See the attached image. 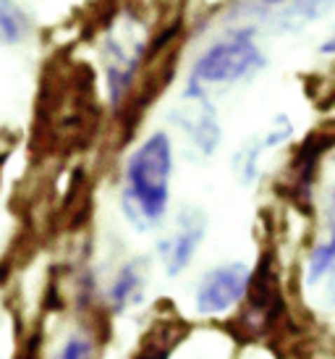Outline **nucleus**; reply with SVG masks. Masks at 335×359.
Instances as JSON below:
<instances>
[{"label": "nucleus", "instance_id": "obj_9", "mask_svg": "<svg viewBox=\"0 0 335 359\" xmlns=\"http://www.w3.org/2000/svg\"><path fill=\"white\" fill-rule=\"evenodd\" d=\"M333 270H335V189L330 194V229H327V239L317 244L315 250H312V255H309V262H306L309 283L322 280Z\"/></svg>", "mask_w": 335, "mask_h": 359}, {"label": "nucleus", "instance_id": "obj_11", "mask_svg": "<svg viewBox=\"0 0 335 359\" xmlns=\"http://www.w3.org/2000/svg\"><path fill=\"white\" fill-rule=\"evenodd\" d=\"M60 359H92V346L89 341L84 339H71L63 351H60Z\"/></svg>", "mask_w": 335, "mask_h": 359}, {"label": "nucleus", "instance_id": "obj_7", "mask_svg": "<svg viewBox=\"0 0 335 359\" xmlns=\"http://www.w3.org/2000/svg\"><path fill=\"white\" fill-rule=\"evenodd\" d=\"M335 8V0H291L288 8L280 13V29L286 32H299L315 24V21L325 19L327 13Z\"/></svg>", "mask_w": 335, "mask_h": 359}, {"label": "nucleus", "instance_id": "obj_10", "mask_svg": "<svg viewBox=\"0 0 335 359\" xmlns=\"http://www.w3.org/2000/svg\"><path fill=\"white\" fill-rule=\"evenodd\" d=\"M29 34V19L27 13L11 3L0 0V45H16Z\"/></svg>", "mask_w": 335, "mask_h": 359}, {"label": "nucleus", "instance_id": "obj_12", "mask_svg": "<svg viewBox=\"0 0 335 359\" xmlns=\"http://www.w3.org/2000/svg\"><path fill=\"white\" fill-rule=\"evenodd\" d=\"M19 359H42V333L37 330L32 339H27L24 349L19 351Z\"/></svg>", "mask_w": 335, "mask_h": 359}, {"label": "nucleus", "instance_id": "obj_6", "mask_svg": "<svg viewBox=\"0 0 335 359\" xmlns=\"http://www.w3.org/2000/svg\"><path fill=\"white\" fill-rule=\"evenodd\" d=\"M189 333H191V325L184 323L181 318L155 320L152 328L144 333L142 346H139L134 359H168Z\"/></svg>", "mask_w": 335, "mask_h": 359}, {"label": "nucleus", "instance_id": "obj_13", "mask_svg": "<svg viewBox=\"0 0 335 359\" xmlns=\"http://www.w3.org/2000/svg\"><path fill=\"white\" fill-rule=\"evenodd\" d=\"M320 53H322V55H335V34L320 45Z\"/></svg>", "mask_w": 335, "mask_h": 359}, {"label": "nucleus", "instance_id": "obj_1", "mask_svg": "<svg viewBox=\"0 0 335 359\" xmlns=\"http://www.w3.org/2000/svg\"><path fill=\"white\" fill-rule=\"evenodd\" d=\"M170 170L173 150L168 134L158 131L128 158L126 187H123V212L137 229H155L168 208L170 197Z\"/></svg>", "mask_w": 335, "mask_h": 359}, {"label": "nucleus", "instance_id": "obj_5", "mask_svg": "<svg viewBox=\"0 0 335 359\" xmlns=\"http://www.w3.org/2000/svg\"><path fill=\"white\" fill-rule=\"evenodd\" d=\"M191 100H194V108L176 110V123L186 131V137H191V142L197 144L202 155H212L217 142H220V126L215 121V110L205 97H191Z\"/></svg>", "mask_w": 335, "mask_h": 359}, {"label": "nucleus", "instance_id": "obj_8", "mask_svg": "<svg viewBox=\"0 0 335 359\" xmlns=\"http://www.w3.org/2000/svg\"><path fill=\"white\" fill-rule=\"evenodd\" d=\"M142 289H144V262L134 259V262H128L126 268L121 270L113 289H110L113 307L123 309L128 304H137L139 297H142Z\"/></svg>", "mask_w": 335, "mask_h": 359}, {"label": "nucleus", "instance_id": "obj_14", "mask_svg": "<svg viewBox=\"0 0 335 359\" xmlns=\"http://www.w3.org/2000/svg\"><path fill=\"white\" fill-rule=\"evenodd\" d=\"M265 6H280V3H286V0H262Z\"/></svg>", "mask_w": 335, "mask_h": 359}, {"label": "nucleus", "instance_id": "obj_4", "mask_svg": "<svg viewBox=\"0 0 335 359\" xmlns=\"http://www.w3.org/2000/svg\"><path fill=\"white\" fill-rule=\"evenodd\" d=\"M207 231V218L197 208H184L176 218V229L170 236L160 241V257L165 262L168 276H178L189 268V262L194 259L199 244L205 239Z\"/></svg>", "mask_w": 335, "mask_h": 359}, {"label": "nucleus", "instance_id": "obj_3", "mask_svg": "<svg viewBox=\"0 0 335 359\" xmlns=\"http://www.w3.org/2000/svg\"><path fill=\"white\" fill-rule=\"evenodd\" d=\"M252 270L244 262H228L212 268L197 289L199 315H223L247 297Z\"/></svg>", "mask_w": 335, "mask_h": 359}, {"label": "nucleus", "instance_id": "obj_2", "mask_svg": "<svg viewBox=\"0 0 335 359\" xmlns=\"http://www.w3.org/2000/svg\"><path fill=\"white\" fill-rule=\"evenodd\" d=\"M265 69V53L259 50L252 29L231 32L202 53L186 84L189 97H207V92L223 90Z\"/></svg>", "mask_w": 335, "mask_h": 359}]
</instances>
